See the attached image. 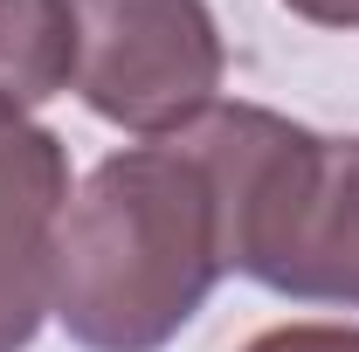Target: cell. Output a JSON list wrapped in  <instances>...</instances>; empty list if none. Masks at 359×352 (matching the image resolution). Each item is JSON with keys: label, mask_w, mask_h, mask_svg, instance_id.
I'll list each match as a JSON object with an SVG mask.
<instances>
[{"label": "cell", "mask_w": 359, "mask_h": 352, "mask_svg": "<svg viewBox=\"0 0 359 352\" xmlns=\"http://www.w3.org/2000/svg\"><path fill=\"white\" fill-rule=\"evenodd\" d=\"M222 276L215 194L173 138L111 152L55 228V318L90 352H159Z\"/></svg>", "instance_id": "1"}, {"label": "cell", "mask_w": 359, "mask_h": 352, "mask_svg": "<svg viewBox=\"0 0 359 352\" xmlns=\"http://www.w3.org/2000/svg\"><path fill=\"white\" fill-rule=\"evenodd\" d=\"M173 145L215 194L222 269L283 297L359 304V138H318L256 104H215Z\"/></svg>", "instance_id": "2"}, {"label": "cell", "mask_w": 359, "mask_h": 352, "mask_svg": "<svg viewBox=\"0 0 359 352\" xmlns=\"http://www.w3.org/2000/svg\"><path fill=\"white\" fill-rule=\"evenodd\" d=\"M76 90L97 118L145 138L187 132L215 111L222 28L208 0H69Z\"/></svg>", "instance_id": "3"}, {"label": "cell", "mask_w": 359, "mask_h": 352, "mask_svg": "<svg viewBox=\"0 0 359 352\" xmlns=\"http://www.w3.org/2000/svg\"><path fill=\"white\" fill-rule=\"evenodd\" d=\"M69 208L62 138L0 118V352H21L55 311V228Z\"/></svg>", "instance_id": "4"}, {"label": "cell", "mask_w": 359, "mask_h": 352, "mask_svg": "<svg viewBox=\"0 0 359 352\" xmlns=\"http://www.w3.org/2000/svg\"><path fill=\"white\" fill-rule=\"evenodd\" d=\"M76 83L69 0H0V118H28Z\"/></svg>", "instance_id": "5"}, {"label": "cell", "mask_w": 359, "mask_h": 352, "mask_svg": "<svg viewBox=\"0 0 359 352\" xmlns=\"http://www.w3.org/2000/svg\"><path fill=\"white\" fill-rule=\"evenodd\" d=\"M242 352H359V325H276Z\"/></svg>", "instance_id": "6"}, {"label": "cell", "mask_w": 359, "mask_h": 352, "mask_svg": "<svg viewBox=\"0 0 359 352\" xmlns=\"http://www.w3.org/2000/svg\"><path fill=\"white\" fill-rule=\"evenodd\" d=\"M297 7L304 21H325V28H359V0H283Z\"/></svg>", "instance_id": "7"}]
</instances>
